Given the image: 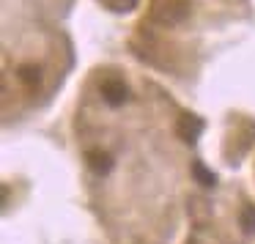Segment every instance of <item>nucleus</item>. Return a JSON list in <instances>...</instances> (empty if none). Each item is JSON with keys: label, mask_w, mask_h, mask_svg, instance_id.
<instances>
[{"label": "nucleus", "mask_w": 255, "mask_h": 244, "mask_svg": "<svg viewBox=\"0 0 255 244\" xmlns=\"http://www.w3.org/2000/svg\"><path fill=\"white\" fill-rule=\"evenodd\" d=\"M151 17L159 25H181L189 17V0H154Z\"/></svg>", "instance_id": "1"}, {"label": "nucleus", "mask_w": 255, "mask_h": 244, "mask_svg": "<svg viewBox=\"0 0 255 244\" xmlns=\"http://www.w3.org/2000/svg\"><path fill=\"white\" fill-rule=\"evenodd\" d=\"M99 91H102V99H105L110 107H121L124 102L129 99V88H127V83H124V80H116V77L105 80V83L99 85Z\"/></svg>", "instance_id": "2"}, {"label": "nucleus", "mask_w": 255, "mask_h": 244, "mask_svg": "<svg viewBox=\"0 0 255 244\" xmlns=\"http://www.w3.org/2000/svg\"><path fill=\"white\" fill-rule=\"evenodd\" d=\"M200 132H203V121H200L198 116H192V113H184V116L178 118V123H176V134L184 140V143H195Z\"/></svg>", "instance_id": "3"}, {"label": "nucleus", "mask_w": 255, "mask_h": 244, "mask_svg": "<svg viewBox=\"0 0 255 244\" xmlns=\"http://www.w3.org/2000/svg\"><path fill=\"white\" fill-rule=\"evenodd\" d=\"M85 162H88V167L96 176H107V173L113 170V156L107 154V151H88V154H85Z\"/></svg>", "instance_id": "4"}, {"label": "nucleus", "mask_w": 255, "mask_h": 244, "mask_svg": "<svg viewBox=\"0 0 255 244\" xmlns=\"http://www.w3.org/2000/svg\"><path fill=\"white\" fill-rule=\"evenodd\" d=\"M17 77H19V83H22L28 91H36L39 83H41V69L33 66V63H25V66L17 69Z\"/></svg>", "instance_id": "5"}, {"label": "nucleus", "mask_w": 255, "mask_h": 244, "mask_svg": "<svg viewBox=\"0 0 255 244\" xmlns=\"http://www.w3.org/2000/svg\"><path fill=\"white\" fill-rule=\"evenodd\" d=\"M192 173H195V178H198L203 187H214V181H217V176L211 170H206L203 167V162H192Z\"/></svg>", "instance_id": "6"}, {"label": "nucleus", "mask_w": 255, "mask_h": 244, "mask_svg": "<svg viewBox=\"0 0 255 244\" xmlns=\"http://www.w3.org/2000/svg\"><path fill=\"white\" fill-rule=\"evenodd\" d=\"M239 220H242L244 233H255V206H244Z\"/></svg>", "instance_id": "7"}, {"label": "nucleus", "mask_w": 255, "mask_h": 244, "mask_svg": "<svg viewBox=\"0 0 255 244\" xmlns=\"http://www.w3.org/2000/svg\"><path fill=\"white\" fill-rule=\"evenodd\" d=\"M105 3L113 8V11H129V8H134L137 0H105Z\"/></svg>", "instance_id": "8"}]
</instances>
